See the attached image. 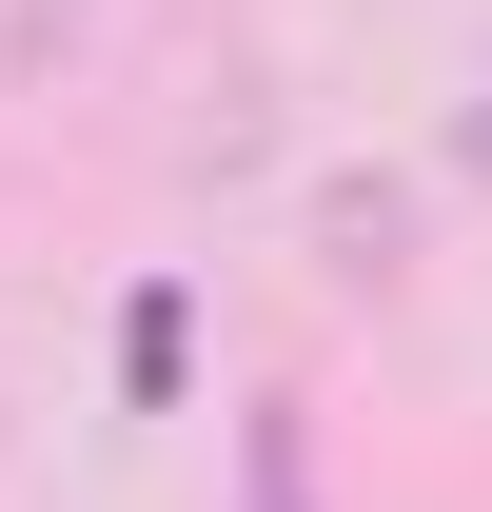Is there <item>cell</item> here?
Segmentation results:
<instances>
[{
  "label": "cell",
  "instance_id": "cell-1",
  "mask_svg": "<svg viewBox=\"0 0 492 512\" xmlns=\"http://www.w3.org/2000/svg\"><path fill=\"white\" fill-rule=\"evenodd\" d=\"M237 493H256V512H315V434H296V414H256V434H237Z\"/></svg>",
  "mask_w": 492,
  "mask_h": 512
},
{
  "label": "cell",
  "instance_id": "cell-2",
  "mask_svg": "<svg viewBox=\"0 0 492 512\" xmlns=\"http://www.w3.org/2000/svg\"><path fill=\"white\" fill-rule=\"evenodd\" d=\"M473 178H492V99H473Z\"/></svg>",
  "mask_w": 492,
  "mask_h": 512
}]
</instances>
